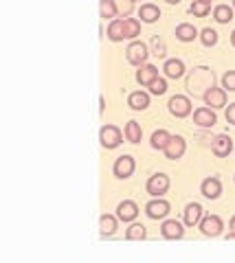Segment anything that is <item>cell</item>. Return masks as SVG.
I'll return each mask as SVG.
<instances>
[{
	"label": "cell",
	"mask_w": 235,
	"mask_h": 263,
	"mask_svg": "<svg viewBox=\"0 0 235 263\" xmlns=\"http://www.w3.org/2000/svg\"><path fill=\"white\" fill-rule=\"evenodd\" d=\"M148 57H150V46L141 42V40H132V42L128 44L125 48V60L128 64H132V66H143V64H148Z\"/></svg>",
	"instance_id": "2"
},
{
	"label": "cell",
	"mask_w": 235,
	"mask_h": 263,
	"mask_svg": "<svg viewBox=\"0 0 235 263\" xmlns=\"http://www.w3.org/2000/svg\"><path fill=\"white\" fill-rule=\"evenodd\" d=\"M231 7H233V9H235V0H233V5H231Z\"/></svg>",
	"instance_id": "41"
},
{
	"label": "cell",
	"mask_w": 235,
	"mask_h": 263,
	"mask_svg": "<svg viewBox=\"0 0 235 263\" xmlns=\"http://www.w3.org/2000/svg\"><path fill=\"white\" fill-rule=\"evenodd\" d=\"M123 31H125V40H136L141 35V20L136 18H123Z\"/></svg>",
	"instance_id": "29"
},
{
	"label": "cell",
	"mask_w": 235,
	"mask_h": 263,
	"mask_svg": "<svg viewBox=\"0 0 235 263\" xmlns=\"http://www.w3.org/2000/svg\"><path fill=\"white\" fill-rule=\"evenodd\" d=\"M224 117H226V123H231V125H235V103H229V108H226Z\"/></svg>",
	"instance_id": "36"
},
{
	"label": "cell",
	"mask_w": 235,
	"mask_h": 263,
	"mask_svg": "<svg viewBox=\"0 0 235 263\" xmlns=\"http://www.w3.org/2000/svg\"><path fill=\"white\" fill-rule=\"evenodd\" d=\"M99 15L103 20H115L119 15L117 0H99Z\"/></svg>",
	"instance_id": "26"
},
{
	"label": "cell",
	"mask_w": 235,
	"mask_h": 263,
	"mask_svg": "<svg viewBox=\"0 0 235 263\" xmlns=\"http://www.w3.org/2000/svg\"><path fill=\"white\" fill-rule=\"evenodd\" d=\"M139 18L145 24H154V22H158V18H160V9L156 5H152V3H145V5L139 7Z\"/></svg>",
	"instance_id": "24"
},
{
	"label": "cell",
	"mask_w": 235,
	"mask_h": 263,
	"mask_svg": "<svg viewBox=\"0 0 235 263\" xmlns=\"http://www.w3.org/2000/svg\"><path fill=\"white\" fill-rule=\"evenodd\" d=\"M211 152L218 158H226L233 152V138L229 134H218L211 141Z\"/></svg>",
	"instance_id": "15"
},
{
	"label": "cell",
	"mask_w": 235,
	"mask_h": 263,
	"mask_svg": "<svg viewBox=\"0 0 235 263\" xmlns=\"http://www.w3.org/2000/svg\"><path fill=\"white\" fill-rule=\"evenodd\" d=\"M185 152H187V141H185L183 136H172V141H169V145L165 147V158L167 160H180L183 156H185Z\"/></svg>",
	"instance_id": "13"
},
{
	"label": "cell",
	"mask_w": 235,
	"mask_h": 263,
	"mask_svg": "<svg viewBox=\"0 0 235 263\" xmlns=\"http://www.w3.org/2000/svg\"><path fill=\"white\" fill-rule=\"evenodd\" d=\"M200 193L205 195L207 200H218V197L222 195V182H220V178H215V176L205 178L200 182Z\"/></svg>",
	"instance_id": "14"
},
{
	"label": "cell",
	"mask_w": 235,
	"mask_h": 263,
	"mask_svg": "<svg viewBox=\"0 0 235 263\" xmlns=\"http://www.w3.org/2000/svg\"><path fill=\"white\" fill-rule=\"evenodd\" d=\"M169 141H172V134H169L167 129H156V132H152V136H150V145H152V149H156V152H165Z\"/></svg>",
	"instance_id": "23"
},
{
	"label": "cell",
	"mask_w": 235,
	"mask_h": 263,
	"mask_svg": "<svg viewBox=\"0 0 235 263\" xmlns=\"http://www.w3.org/2000/svg\"><path fill=\"white\" fill-rule=\"evenodd\" d=\"M145 237H148V228H145L143 224H136V221H132V224L125 228V239L128 241H143Z\"/></svg>",
	"instance_id": "27"
},
{
	"label": "cell",
	"mask_w": 235,
	"mask_h": 263,
	"mask_svg": "<svg viewBox=\"0 0 235 263\" xmlns=\"http://www.w3.org/2000/svg\"><path fill=\"white\" fill-rule=\"evenodd\" d=\"M185 62L183 60H165L163 64V72H165V77L167 79H180L185 77Z\"/></svg>",
	"instance_id": "19"
},
{
	"label": "cell",
	"mask_w": 235,
	"mask_h": 263,
	"mask_svg": "<svg viewBox=\"0 0 235 263\" xmlns=\"http://www.w3.org/2000/svg\"><path fill=\"white\" fill-rule=\"evenodd\" d=\"M202 101H205L207 108H211V110H220L226 105V90L224 88H209L205 95H202Z\"/></svg>",
	"instance_id": "10"
},
{
	"label": "cell",
	"mask_w": 235,
	"mask_h": 263,
	"mask_svg": "<svg viewBox=\"0 0 235 263\" xmlns=\"http://www.w3.org/2000/svg\"><path fill=\"white\" fill-rule=\"evenodd\" d=\"M106 37L110 40V42H123V40H125L123 18H115V20H110L108 29H106Z\"/></svg>",
	"instance_id": "22"
},
{
	"label": "cell",
	"mask_w": 235,
	"mask_h": 263,
	"mask_svg": "<svg viewBox=\"0 0 235 263\" xmlns=\"http://www.w3.org/2000/svg\"><path fill=\"white\" fill-rule=\"evenodd\" d=\"M189 13L193 18H207L211 13V5L209 3H202V0H193L191 7H189Z\"/></svg>",
	"instance_id": "30"
},
{
	"label": "cell",
	"mask_w": 235,
	"mask_h": 263,
	"mask_svg": "<svg viewBox=\"0 0 235 263\" xmlns=\"http://www.w3.org/2000/svg\"><path fill=\"white\" fill-rule=\"evenodd\" d=\"M134 3H136V0H134Z\"/></svg>",
	"instance_id": "42"
},
{
	"label": "cell",
	"mask_w": 235,
	"mask_h": 263,
	"mask_svg": "<svg viewBox=\"0 0 235 263\" xmlns=\"http://www.w3.org/2000/svg\"><path fill=\"white\" fill-rule=\"evenodd\" d=\"M139 204H136L134 200H123L117 204V217L119 221H123V224H132V221L139 217Z\"/></svg>",
	"instance_id": "11"
},
{
	"label": "cell",
	"mask_w": 235,
	"mask_h": 263,
	"mask_svg": "<svg viewBox=\"0 0 235 263\" xmlns=\"http://www.w3.org/2000/svg\"><path fill=\"white\" fill-rule=\"evenodd\" d=\"M200 42L205 44V46H215L218 44V33L211 29V27H207V29H202L200 31Z\"/></svg>",
	"instance_id": "31"
},
{
	"label": "cell",
	"mask_w": 235,
	"mask_h": 263,
	"mask_svg": "<svg viewBox=\"0 0 235 263\" xmlns=\"http://www.w3.org/2000/svg\"><path fill=\"white\" fill-rule=\"evenodd\" d=\"M169 211H172V204H169L167 200H163V197H152V200L145 204V215H148L150 219H154V221L165 219L169 215Z\"/></svg>",
	"instance_id": "5"
},
{
	"label": "cell",
	"mask_w": 235,
	"mask_h": 263,
	"mask_svg": "<svg viewBox=\"0 0 235 263\" xmlns=\"http://www.w3.org/2000/svg\"><path fill=\"white\" fill-rule=\"evenodd\" d=\"M233 7H229V5H215L213 7V20L218 22V24H229L231 20H233Z\"/></svg>",
	"instance_id": "28"
},
{
	"label": "cell",
	"mask_w": 235,
	"mask_h": 263,
	"mask_svg": "<svg viewBox=\"0 0 235 263\" xmlns=\"http://www.w3.org/2000/svg\"><path fill=\"white\" fill-rule=\"evenodd\" d=\"M174 35H176L178 42H193V40H196V37L200 35V33H198V29L193 27V24L183 22V24H178V27H176Z\"/></svg>",
	"instance_id": "21"
},
{
	"label": "cell",
	"mask_w": 235,
	"mask_h": 263,
	"mask_svg": "<svg viewBox=\"0 0 235 263\" xmlns=\"http://www.w3.org/2000/svg\"><path fill=\"white\" fill-rule=\"evenodd\" d=\"M198 228L205 237H211L213 239V237H220L224 233V221H222L220 215H205L202 221L198 224Z\"/></svg>",
	"instance_id": "6"
},
{
	"label": "cell",
	"mask_w": 235,
	"mask_h": 263,
	"mask_svg": "<svg viewBox=\"0 0 235 263\" xmlns=\"http://www.w3.org/2000/svg\"><path fill=\"white\" fill-rule=\"evenodd\" d=\"M231 44L235 46V29H233V33H231Z\"/></svg>",
	"instance_id": "38"
},
{
	"label": "cell",
	"mask_w": 235,
	"mask_h": 263,
	"mask_svg": "<svg viewBox=\"0 0 235 263\" xmlns=\"http://www.w3.org/2000/svg\"><path fill=\"white\" fill-rule=\"evenodd\" d=\"M226 239H235V215L229 221V235H226Z\"/></svg>",
	"instance_id": "37"
},
{
	"label": "cell",
	"mask_w": 235,
	"mask_h": 263,
	"mask_svg": "<svg viewBox=\"0 0 235 263\" xmlns=\"http://www.w3.org/2000/svg\"><path fill=\"white\" fill-rule=\"evenodd\" d=\"M233 178H235V176H233Z\"/></svg>",
	"instance_id": "43"
},
{
	"label": "cell",
	"mask_w": 235,
	"mask_h": 263,
	"mask_svg": "<svg viewBox=\"0 0 235 263\" xmlns=\"http://www.w3.org/2000/svg\"><path fill=\"white\" fill-rule=\"evenodd\" d=\"M117 228H119V217L117 215L103 213V215L99 217V235H101V239H110V237L117 233Z\"/></svg>",
	"instance_id": "17"
},
{
	"label": "cell",
	"mask_w": 235,
	"mask_h": 263,
	"mask_svg": "<svg viewBox=\"0 0 235 263\" xmlns=\"http://www.w3.org/2000/svg\"><path fill=\"white\" fill-rule=\"evenodd\" d=\"M220 81H222V88L226 92H235V70H226Z\"/></svg>",
	"instance_id": "34"
},
{
	"label": "cell",
	"mask_w": 235,
	"mask_h": 263,
	"mask_svg": "<svg viewBox=\"0 0 235 263\" xmlns=\"http://www.w3.org/2000/svg\"><path fill=\"white\" fill-rule=\"evenodd\" d=\"M156 77H158V68L152 64H143V66H139V70H136V84L139 86H150Z\"/></svg>",
	"instance_id": "18"
},
{
	"label": "cell",
	"mask_w": 235,
	"mask_h": 263,
	"mask_svg": "<svg viewBox=\"0 0 235 263\" xmlns=\"http://www.w3.org/2000/svg\"><path fill=\"white\" fill-rule=\"evenodd\" d=\"M152 46H154V55H156V57H165V44H163V40L154 37L152 40Z\"/></svg>",
	"instance_id": "35"
},
{
	"label": "cell",
	"mask_w": 235,
	"mask_h": 263,
	"mask_svg": "<svg viewBox=\"0 0 235 263\" xmlns=\"http://www.w3.org/2000/svg\"><path fill=\"white\" fill-rule=\"evenodd\" d=\"M134 169H136V162H134L132 156H128V154L119 156L115 160V164H112V174H115V178H119V180H128L134 174Z\"/></svg>",
	"instance_id": "8"
},
{
	"label": "cell",
	"mask_w": 235,
	"mask_h": 263,
	"mask_svg": "<svg viewBox=\"0 0 235 263\" xmlns=\"http://www.w3.org/2000/svg\"><path fill=\"white\" fill-rule=\"evenodd\" d=\"M148 88H150V92H152V95H156V97L165 95V92H167V79H165V77H156Z\"/></svg>",
	"instance_id": "32"
},
{
	"label": "cell",
	"mask_w": 235,
	"mask_h": 263,
	"mask_svg": "<svg viewBox=\"0 0 235 263\" xmlns=\"http://www.w3.org/2000/svg\"><path fill=\"white\" fill-rule=\"evenodd\" d=\"M202 217H205V209H202V204H198V202H189L183 211V221L187 228L198 226L202 221Z\"/></svg>",
	"instance_id": "12"
},
{
	"label": "cell",
	"mask_w": 235,
	"mask_h": 263,
	"mask_svg": "<svg viewBox=\"0 0 235 263\" xmlns=\"http://www.w3.org/2000/svg\"><path fill=\"white\" fill-rule=\"evenodd\" d=\"M202 3H209V5H211V3H213V0H202Z\"/></svg>",
	"instance_id": "40"
},
{
	"label": "cell",
	"mask_w": 235,
	"mask_h": 263,
	"mask_svg": "<svg viewBox=\"0 0 235 263\" xmlns=\"http://www.w3.org/2000/svg\"><path fill=\"white\" fill-rule=\"evenodd\" d=\"M160 235L163 239L167 241H178L185 237V221H178V219H165L160 224Z\"/></svg>",
	"instance_id": "9"
},
{
	"label": "cell",
	"mask_w": 235,
	"mask_h": 263,
	"mask_svg": "<svg viewBox=\"0 0 235 263\" xmlns=\"http://www.w3.org/2000/svg\"><path fill=\"white\" fill-rule=\"evenodd\" d=\"M128 105H130V108H132L134 112L148 110V108H150V95H148V92H143V90L130 92V97H128Z\"/></svg>",
	"instance_id": "20"
},
{
	"label": "cell",
	"mask_w": 235,
	"mask_h": 263,
	"mask_svg": "<svg viewBox=\"0 0 235 263\" xmlns=\"http://www.w3.org/2000/svg\"><path fill=\"white\" fill-rule=\"evenodd\" d=\"M165 3H169V5H178L180 0H165Z\"/></svg>",
	"instance_id": "39"
},
{
	"label": "cell",
	"mask_w": 235,
	"mask_h": 263,
	"mask_svg": "<svg viewBox=\"0 0 235 263\" xmlns=\"http://www.w3.org/2000/svg\"><path fill=\"white\" fill-rule=\"evenodd\" d=\"M213 86H215V72L209 68V66H198L187 77V92L193 97H202Z\"/></svg>",
	"instance_id": "1"
},
{
	"label": "cell",
	"mask_w": 235,
	"mask_h": 263,
	"mask_svg": "<svg viewBox=\"0 0 235 263\" xmlns=\"http://www.w3.org/2000/svg\"><path fill=\"white\" fill-rule=\"evenodd\" d=\"M123 134H125V141L132 143V145H139L141 138H143V129H141V123L139 121H128L125 127H123Z\"/></svg>",
	"instance_id": "25"
},
{
	"label": "cell",
	"mask_w": 235,
	"mask_h": 263,
	"mask_svg": "<svg viewBox=\"0 0 235 263\" xmlns=\"http://www.w3.org/2000/svg\"><path fill=\"white\" fill-rule=\"evenodd\" d=\"M117 7L121 18H130V13L134 11V0H117Z\"/></svg>",
	"instance_id": "33"
},
{
	"label": "cell",
	"mask_w": 235,
	"mask_h": 263,
	"mask_svg": "<svg viewBox=\"0 0 235 263\" xmlns=\"http://www.w3.org/2000/svg\"><path fill=\"white\" fill-rule=\"evenodd\" d=\"M145 191L152 197H163L169 191V176L167 174H154L145 182Z\"/></svg>",
	"instance_id": "7"
},
{
	"label": "cell",
	"mask_w": 235,
	"mask_h": 263,
	"mask_svg": "<svg viewBox=\"0 0 235 263\" xmlns=\"http://www.w3.org/2000/svg\"><path fill=\"white\" fill-rule=\"evenodd\" d=\"M193 123H196L198 127L202 129H209V127H213L215 123H218V117H215V110L211 108H198V110H193Z\"/></svg>",
	"instance_id": "16"
},
{
	"label": "cell",
	"mask_w": 235,
	"mask_h": 263,
	"mask_svg": "<svg viewBox=\"0 0 235 263\" xmlns=\"http://www.w3.org/2000/svg\"><path fill=\"white\" fill-rule=\"evenodd\" d=\"M123 132H121L117 125H103L99 129V143L103 149H117V147L123 143Z\"/></svg>",
	"instance_id": "3"
},
{
	"label": "cell",
	"mask_w": 235,
	"mask_h": 263,
	"mask_svg": "<svg viewBox=\"0 0 235 263\" xmlns=\"http://www.w3.org/2000/svg\"><path fill=\"white\" fill-rule=\"evenodd\" d=\"M167 110H169V114H172V117H176V119L189 117L191 110H193L191 99L185 97V95H174L172 99H169V103H167Z\"/></svg>",
	"instance_id": "4"
}]
</instances>
